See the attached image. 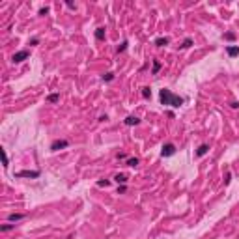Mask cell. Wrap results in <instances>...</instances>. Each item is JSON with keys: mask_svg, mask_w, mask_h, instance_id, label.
Wrapping results in <instances>:
<instances>
[{"mask_svg": "<svg viewBox=\"0 0 239 239\" xmlns=\"http://www.w3.org/2000/svg\"><path fill=\"white\" fill-rule=\"evenodd\" d=\"M174 153H176V146H174V144H170V142H168V144L162 146V151H161L162 157H172Z\"/></svg>", "mask_w": 239, "mask_h": 239, "instance_id": "4", "label": "cell"}, {"mask_svg": "<svg viewBox=\"0 0 239 239\" xmlns=\"http://www.w3.org/2000/svg\"><path fill=\"white\" fill-rule=\"evenodd\" d=\"M28 56H30V50H28V49H23V50H19V52H15L11 60H13L15 64H21V62H24Z\"/></svg>", "mask_w": 239, "mask_h": 239, "instance_id": "2", "label": "cell"}, {"mask_svg": "<svg viewBox=\"0 0 239 239\" xmlns=\"http://www.w3.org/2000/svg\"><path fill=\"white\" fill-rule=\"evenodd\" d=\"M207 151H209V146H207V144H202L200 148L196 150V155H198V157H204V155L207 153Z\"/></svg>", "mask_w": 239, "mask_h": 239, "instance_id": "9", "label": "cell"}, {"mask_svg": "<svg viewBox=\"0 0 239 239\" xmlns=\"http://www.w3.org/2000/svg\"><path fill=\"white\" fill-rule=\"evenodd\" d=\"M230 106H232V109H239V103H237V101H232Z\"/></svg>", "mask_w": 239, "mask_h": 239, "instance_id": "25", "label": "cell"}, {"mask_svg": "<svg viewBox=\"0 0 239 239\" xmlns=\"http://www.w3.org/2000/svg\"><path fill=\"white\" fill-rule=\"evenodd\" d=\"M0 155H2V162H4V168L9 166V161H8V155H6V150H0Z\"/></svg>", "mask_w": 239, "mask_h": 239, "instance_id": "11", "label": "cell"}, {"mask_svg": "<svg viewBox=\"0 0 239 239\" xmlns=\"http://www.w3.org/2000/svg\"><path fill=\"white\" fill-rule=\"evenodd\" d=\"M123 123L131 127V125H138V123H140V120L136 118V116H127V118L123 120Z\"/></svg>", "mask_w": 239, "mask_h": 239, "instance_id": "7", "label": "cell"}, {"mask_svg": "<svg viewBox=\"0 0 239 239\" xmlns=\"http://www.w3.org/2000/svg\"><path fill=\"white\" fill-rule=\"evenodd\" d=\"M224 38H226V39H230V41H233V39H235V34H233V32H226V34H224Z\"/></svg>", "mask_w": 239, "mask_h": 239, "instance_id": "22", "label": "cell"}, {"mask_svg": "<svg viewBox=\"0 0 239 239\" xmlns=\"http://www.w3.org/2000/svg\"><path fill=\"white\" fill-rule=\"evenodd\" d=\"M110 185V179H99L97 181V187H109Z\"/></svg>", "mask_w": 239, "mask_h": 239, "instance_id": "19", "label": "cell"}, {"mask_svg": "<svg viewBox=\"0 0 239 239\" xmlns=\"http://www.w3.org/2000/svg\"><path fill=\"white\" fill-rule=\"evenodd\" d=\"M125 191H127L125 185H120V187H118V192H125Z\"/></svg>", "mask_w": 239, "mask_h": 239, "instance_id": "26", "label": "cell"}, {"mask_svg": "<svg viewBox=\"0 0 239 239\" xmlns=\"http://www.w3.org/2000/svg\"><path fill=\"white\" fill-rule=\"evenodd\" d=\"M49 13V8L47 6H45V8H41V9H39V15H47Z\"/></svg>", "mask_w": 239, "mask_h": 239, "instance_id": "24", "label": "cell"}, {"mask_svg": "<svg viewBox=\"0 0 239 239\" xmlns=\"http://www.w3.org/2000/svg\"><path fill=\"white\" fill-rule=\"evenodd\" d=\"M21 218H24V213H9L8 215L9 222H17V221H21Z\"/></svg>", "mask_w": 239, "mask_h": 239, "instance_id": "8", "label": "cell"}, {"mask_svg": "<svg viewBox=\"0 0 239 239\" xmlns=\"http://www.w3.org/2000/svg\"><path fill=\"white\" fill-rule=\"evenodd\" d=\"M15 176L17 177H32V179H35V177H39V170H21V172H17Z\"/></svg>", "mask_w": 239, "mask_h": 239, "instance_id": "3", "label": "cell"}, {"mask_svg": "<svg viewBox=\"0 0 239 239\" xmlns=\"http://www.w3.org/2000/svg\"><path fill=\"white\" fill-rule=\"evenodd\" d=\"M159 97H161V103L162 105H168V106H181L183 105V97L172 94V91L166 90V88H162L159 91Z\"/></svg>", "mask_w": 239, "mask_h": 239, "instance_id": "1", "label": "cell"}, {"mask_svg": "<svg viewBox=\"0 0 239 239\" xmlns=\"http://www.w3.org/2000/svg\"><path fill=\"white\" fill-rule=\"evenodd\" d=\"M114 179L118 181V183H121V185H125V183H127V176H125V174H118Z\"/></svg>", "mask_w": 239, "mask_h": 239, "instance_id": "13", "label": "cell"}, {"mask_svg": "<svg viewBox=\"0 0 239 239\" xmlns=\"http://www.w3.org/2000/svg\"><path fill=\"white\" fill-rule=\"evenodd\" d=\"M125 49H127V41H123L121 45H118V52H123Z\"/></svg>", "mask_w": 239, "mask_h": 239, "instance_id": "23", "label": "cell"}, {"mask_svg": "<svg viewBox=\"0 0 239 239\" xmlns=\"http://www.w3.org/2000/svg\"><path fill=\"white\" fill-rule=\"evenodd\" d=\"M15 224H2L0 226V232H9V230H13Z\"/></svg>", "mask_w": 239, "mask_h": 239, "instance_id": "18", "label": "cell"}, {"mask_svg": "<svg viewBox=\"0 0 239 239\" xmlns=\"http://www.w3.org/2000/svg\"><path fill=\"white\" fill-rule=\"evenodd\" d=\"M112 79H114V73H105L103 75V80H106V82H110Z\"/></svg>", "mask_w": 239, "mask_h": 239, "instance_id": "21", "label": "cell"}, {"mask_svg": "<svg viewBox=\"0 0 239 239\" xmlns=\"http://www.w3.org/2000/svg\"><path fill=\"white\" fill-rule=\"evenodd\" d=\"M38 43H39V39H38V38H34L32 41H30V45H38Z\"/></svg>", "mask_w": 239, "mask_h": 239, "instance_id": "28", "label": "cell"}, {"mask_svg": "<svg viewBox=\"0 0 239 239\" xmlns=\"http://www.w3.org/2000/svg\"><path fill=\"white\" fill-rule=\"evenodd\" d=\"M191 45H192V39H191V38H187V39H185V41H183V43H181V47H183V49H189V47H191Z\"/></svg>", "mask_w": 239, "mask_h": 239, "instance_id": "20", "label": "cell"}, {"mask_svg": "<svg viewBox=\"0 0 239 239\" xmlns=\"http://www.w3.org/2000/svg\"><path fill=\"white\" fill-rule=\"evenodd\" d=\"M159 69H161V62H159V60H153V69H151V71H153V75L159 73Z\"/></svg>", "mask_w": 239, "mask_h": 239, "instance_id": "15", "label": "cell"}, {"mask_svg": "<svg viewBox=\"0 0 239 239\" xmlns=\"http://www.w3.org/2000/svg\"><path fill=\"white\" fill-rule=\"evenodd\" d=\"M230 179H232V174H230V172H228V174H226V185H228V183H230Z\"/></svg>", "mask_w": 239, "mask_h": 239, "instance_id": "27", "label": "cell"}, {"mask_svg": "<svg viewBox=\"0 0 239 239\" xmlns=\"http://www.w3.org/2000/svg\"><path fill=\"white\" fill-rule=\"evenodd\" d=\"M142 97H146V99L151 97V90L148 88V86H146V88H142Z\"/></svg>", "mask_w": 239, "mask_h": 239, "instance_id": "17", "label": "cell"}, {"mask_svg": "<svg viewBox=\"0 0 239 239\" xmlns=\"http://www.w3.org/2000/svg\"><path fill=\"white\" fill-rule=\"evenodd\" d=\"M153 43L157 45V47H165V45H168V43H170V39H168V38H157Z\"/></svg>", "mask_w": 239, "mask_h": 239, "instance_id": "10", "label": "cell"}, {"mask_svg": "<svg viewBox=\"0 0 239 239\" xmlns=\"http://www.w3.org/2000/svg\"><path fill=\"white\" fill-rule=\"evenodd\" d=\"M226 52H228V56L235 58L237 54H239V45H228V47H226Z\"/></svg>", "mask_w": 239, "mask_h": 239, "instance_id": "6", "label": "cell"}, {"mask_svg": "<svg viewBox=\"0 0 239 239\" xmlns=\"http://www.w3.org/2000/svg\"><path fill=\"white\" fill-rule=\"evenodd\" d=\"M95 39H99V41L105 39V28H97L95 30Z\"/></svg>", "mask_w": 239, "mask_h": 239, "instance_id": "12", "label": "cell"}, {"mask_svg": "<svg viewBox=\"0 0 239 239\" xmlns=\"http://www.w3.org/2000/svg\"><path fill=\"white\" fill-rule=\"evenodd\" d=\"M138 165V159H136V157H129V159H127V166H136Z\"/></svg>", "mask_w": 239, "mask_h": 239, "instance_id": "16", "label": "cell"}, {"mask_svg": "<svg viewBox=\"0 0 239 239\" xmlns=\"http://www.w3.org/2000/svg\"><path fill=\"white\" fill-rule=\"evenodd\" d=\"M67 146H69V142H67V140H54L52 144H50V150H52V151H58V150L67 148Z\"/></svg>", "mask_w": 239, "mask_h": 239, "instance_id": "5", "label": "cell"}, {"mask_svg": "<svg viewBox=\"0 0 239 239\" xmlns=\"http://www.w3.org/2000/svg\"><path fill=\"white\" fill-rule=\"evenodd\" d=\"M58 99H60V94H50L49 97H47V101H49V103H56Z\"/></svg>", "mask_w": 239, "mask_h": 239, "instance_id": "14", "label": "cell"}]
</instances>
